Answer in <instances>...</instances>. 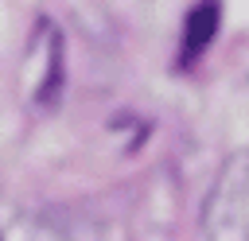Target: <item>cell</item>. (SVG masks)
<instances>
[{
    "mask_svg": "<svg viewBox=\"0 0 249 241\" xmlns=\"http://www.w3.org/2000/svg\"><path fill=\"white\" fill-rule=\"evenodd\" d=\"M39 51H43V66H39V82H35L31 97H35V105L54 109L58 93H62V39L51 23L39 27Z\"/></svg>",
    "mask_w": 249,
    "mask_h": 241,
    "instance_id": "2",
    "label": "cell"
},
{
    "mask_svg": "<svg viewBox=\"0 0 249 241\" xmlns=\"http://www.w3.org/2000/svg\"><path fill=\"white\" fill-rule=\"evenodd\" d=\"M214 31H218V4H214V0L195 4V8H191V16H187V27H183V51H179V66L198 62V58H202V51L210 47Z\"/></svg>",
    "mask_w": 249,
    "mask_h": 241,
    "instance_id": "3",
    "label": "cell"
},
{
    "mask_svg": "<svg viewBox=\"0 0 249 241\" xmlns=\"http://www.w3.org/2000/svg\"><path fill=\"white\" fill-rule=\"evenodd\" d=\"M202 229L210 237H249V152L222 163L202 206Z\"/></svg>",
    "mask_w": 249,
    "mask_h": 241,
    "instance_id": "1",
    "label": "cell"
}]
</instances>
